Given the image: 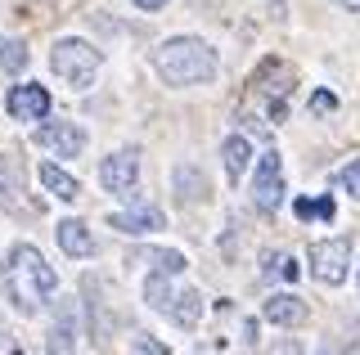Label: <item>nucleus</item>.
I'll return each instance as SVG.
<instances>
[{
    "mask_svg": "<svg viewBox=\"0 0 360 355\" xmlns=\"http://www.w3.org/2000/svg\"><path fill=\"white\" fill-rule=\"evenodd\" d=\"M131 351L135 355H172V347H167V342H158V337H149V333H135V337H131Z\"/></svg>",
    "mask_w": 360,
    "mask_h": 355,
    "instance_id": "obj_22",
    "label": "nucleus"
},
{
    "mask_svg": "<svg viewBox=\"0 0 360 355\" xmlns=\"http://www.w3.org/2000/svg\"><path fill=\"white\" fill-rule=\"evenodd\" d=\"M167 315H172L176 324L194 328L198 315H202V297H198V293H180V297H172V310H167Z\"/></svg>",
    "mask_w": 360,
    "mask_h": 355,
    "instance_id": "obj_18",
    "label": "nucleus"
},
{
    "mask_svg": "<svg viewBox=\"0 0 360 355\" xmlns=\"http://www.w3.org/2000/svg\"><path fill=\"white\" fill-rule=\"evenodd\" d=\"M131 5H140V9H162L167 0H131Z\"/></svg>",
    "mask_w": 360,
    "mask_h": 355,
    "instance_id": "obj_27",
    "label": "nucleus"
},
{
    "mask_svg": "<svg viewBox=\"0 0 360 355\" xmlns=\"http://www.w3.org/2000/svg\"><path fill=\"white\" fill-rule=\"evenodd\" d=\"M342 5H347V9H352V14H360V0H342Z\"/></svg>",
    "mask_w": 360,
    "mask_h": 355,
    "instance_id": "obj_30",
    "label": "nucleus"
},
{
    "mask_svg": "<svg viewBox=\"0 0 360 355\" xmlns=\"http://www.w3.org/2000/svg\"><path fill=\"white\" fill-rule=\"evenodd\" d=\"M221 162H225V175L239 185V175H248V166H252V144H248V135H230V140H225L221 144Z\"/></svg>",
    "mask_w": 360,
    "mask_h": 355,
    "instance_id": "obj_14",
    "label": "nucleus"
},
{
    "mask_svg": "<svg viewBox=\"0 0 360 355\" xmlns=\"http://www.w3.org/2000/svg\"><path fill=\"white\" fill-rule=\"evenodd\" d=\"M252 203H257V212H266V216H275L279 207H284V158H279V149L262 153V162H257Z\"/></svg>",
    "mask_w": 360,
    "mask_h": 355,
    "instance_id": "obj_4",
    "label": "nucleus"
},
{
    "mask_svg": "<svg viewBox=\"0 0 360 355\" xmlns=\"http://www.w3.org/2000/svg\"><path fill=\"white\" fill-rule=\"evenodd\" d=\"M22 194H27V175L14 153H0V207L5 212H22Z\"/></svg>",
    "mask_w": 360,
    "mask_h": 355,
    "instance_id": "obj_10",
    "label": "nucleus"
},
{
    "mask_svg": "<svg viewBox=\"0 0 360 355\" xmlns=\"http://www.w3.org/2000/svg\"><path fill=\"white\" fill-rule=\"evenodd\" d=\"M217 68H221L217 50L198 36H172L153 50V72L167 86H202L217 76Z\"/></svg>",
    "mask_w": 360,
    "mask_h": 355,
    "instance_id": "obj_2",
    "label": "nucleus"
},
{
    "mask_svg": "<svg viewBox=\"0 0 360 355\" xmlns=\"http://www.w3.org/2000/svg\"><path fill=\"white\" fill-rule=\"evenodd\" d=\"M0 68H5V72H22V68H27V50H22L18 41L0 36Z\"/></svg>",
    "mask_w": 360,
    "mask_h": 355,
    "instance_id": "obj_21",
    "label": "nucleus"
},
{
    "mask_svg": "<svg viewBox=\"0 0 360 355\" xmlns=\"http://www.w3.org/2000/svg\"><path fill=\"white\" fill-rule=\"evenodd\" d=\"M167 279H172V274H167V270H153L149 274V279H144V302H149L153 310H158V315H167V310H172V283H167Z\"/></svg>",
    "mask_w": 360,
    "mask_h": 355,
    "instance_id": "obj_17",
    "label": "nucleus"
},
{
    "mask_svg": "<svg viewBox=\"0 0 360 355\" xmlns=\"http://www.w3.org/2000/svg\"><path fill=\"white\" fill-rule=\"evenodd\" d=\"M158 270H167V274H180V270H185V257H180V252H158Z\"/></svg>",
    "mask_w": 360,
    "mask_h": 355,
    "instance_id": "obj_24",
    "label": "nucleus"
},
{
    "mask_svg": "<svg viewBox=\"0 0 360 355\" xmlns=\"http://www.w3.org/2000/svg\"><path fill=\"white\" fill-rule=\"evenodd\" d=\"M5 288L22 315H41L45 302H54V293H59V274L32 243H18L5 261Z\"/></svg>",
    "mask_w": 360,
    "mask_h": 355,
    "instance_id": "obj_1",
    "label": "nucleus"
},
{
    "mask_svg": "<svg viewBox=\"0 0 360 355\" xmlns=\"http://www.w3.org/2000/svg\"><path fill=\"white\" fill-rule=\"evenodd\" d=\"M59 248L68 252V257H95V234L82 225V220H59Z\"/></svg>",
    "mask_w": 360,
    "mask_h": 355,
    "instance_id": "obj_13",
    "label": "nucleus"
},
{
    "mask_svg": "<svg viewBox=\"0 0 360 355\" xmlns=\"http://www.w3.org/2000/svg\"><path fill=\"white\" fill-rule=\"evenodd\" d=\"M9 347V328H5V319H0V351Z\"/></svg>",
    "mask_w": 360,
    "mask_h": 355,
    "instance_id": "obj_29",
    "label": "nucleus"
},
{
    "mask_svg": "<svg viewBox=\"0 0 360 355\" xmlns=\"http://www.w3.org/2000/svg\"><path fill=\"white\" fill-rule=\"evenodd\" d=\"M292 212H297V220H333V198H297Z\"/></svg>",
    "mask_w": 360,
    "mask_h": 355,
    "instance_id": "obj_19",
    "label": "nucleus"
},
{
    "mask_svg": "<svg viewBox=\"0 0 360 355\" xmlns=\"http://www.w3.org/2000/svg\"><path fill=\"white\" fill-rule=\"evenodd\" d=\"M41 185L59 198V203H77V198H82V185H77L59 162H41Z\"/></svg>",
    "mask_w": 360,
    "mask_h": 355,
    "instance_id": "obj_15",
    "label": "nucleus"
},
{
    "mask_svg": "<svg viewBox=\"0 0 360 355\" xmlns=\"http://www.w3.org/2000/svg\"><path fill=\"white\" fill-rule=\"evenodd\" d=\"M112 229H122V234H158L162 229V212L158 207H135V212H112L108 216Z\"/></svg>",
    "mask_w": 360,
    "mask_h": 355,
    "instance_id": "obj_12",
    "label": "nucleus"
},
{
    "mask_svg": "<svg viewBox=\"0 0 360 355\" xmlns=\"http://www.w3.org/2000/svg\"><path fill=\"white\" fill-rule=\"evenodd\" d=\"M72 347H77V324H72V306H63L59 319H54V328H50V351L72 355Z\"/></svg>",
    "mask_w": 360,
    "mask_h": 355,
    "instance_id": "obj_16",
    "label": "nucleus"
},
{
    "mask_svg": "<svg viewBox=\"0 0 360 355\" xmlns=\"http://www.w3.org/2000/svg\"><path fill=\"white\" fill-rule=\"evenodd\" d=\"M172 185H176V198L185 207H194V203H207L212 198V185H207V175H202V166L194 162H180L176 171H172Z\"/></svg>",
    "mask_w": 360,
    "mask_h": 355,
    "instance_id": "obj_11",
    "label": "nucleus"
},
{
    "mask_svg": "<svg viewBox=\"0 0 360 355\" xmlns=\"http://www.w3.org/2000/svg\"><path fill=\"white\" fill-rule=\"evenodd\" d=\"M297 261L292 257H284V252H266V279H284V283H292L297 279Z\"/></svg>",
    "mask_w": 360,
    "mask_h": 355,
    "instance_id": "obj_20",
    "label": "nucleus"
},
{
    "mask_svg": "<svg viewBox=\"0 0 360 355\" xmlns=\"http://www.w3.org/2000/svg\"><path fill=\"white\" fill-rule=\"evenodd\" d=\"M5 108H9V117L14 121H41L45 113H50V91L37 81H27V86H14L5 99Z\"/></svg>",
    "mask_w": 360,
    "mask_h": 355,
    "instance_id": "obj_8",
    "label": "nucleus"
},
{
    "mask_svg": "<svg viewBox=\"0 0 360 355\" xmlns=\"http://www.w3.org/2000/svg\"><path fill=\"white\" fill-rule=\"evenodd\" d=\"M315 108H320V113H329V108H333V95L320 91V95H315Z\"/></svg>",
    "mask_w": 360,
    "mask_h": 355,
    "instance_id": "obj_26",
    "label": "nucleus"
},
{
    "mask_svg": "<svg viewBox=\"0 0 360 355\" xmlns=\"http://www.w3.org/2000/svg\"><path fill=\"white\" fill-rule=\"evenodd\" d=\"M99 63H104L99 50L82 36H63V41H54V50H50V68L59 72V81H68L72 91H86V86L95 81Z\"/></svg>",
    "mask_w": 360,
    "mask_h": 355,
    "instance_id": "obj_3",
    "label": "nucleus"
},
{
    "mask_svg": "<svg viewBox=\"0 0 360 355\" xmlns=\"http://www.w3.org/2000/svg\"><path fill=\"white\" fill-rule=\"evenodd\" d=\"M347 265H352V239H320V243H311V274L320 283L338 288L347 279Z\"/></svg>",
    "mask_w": 360,
    "mask_h": 355,
    "instance_id": "obj_5",
    "label": "nucleus"
},
{
    "mask_svg": "<svg viewBox=\"0 0 360 355\" xmlns=\"http://www.w3.org/2000/svg\"><path fill=\"white\" fill-rule=\"evenodd\" d=\"M37 144L50 153H59V158H82L86 149V130L77 126V121H45L37 130Z\"/></svg>",
    "mask_w": 360,
    "mask_h": 355,
    "instance_id": "obj_7",
    "label": "nucleus"
},
{
    "mask_svg": "<svg viewBox=\"0 0 360 355\" xmlns=\"http://www.w3.org/2000/svg\"><path fill=\"white\" fill-rule=\"evenodd\" d=\"M270 355H307V351H302L297 342H288V337H284V342H275V351H270Z\"/></svg>",
    "mask_w": 360,
    "mask_h": 355,
    "instance_id": "obj_25",
    "label": "nucleus"
},
{
    "mask_svg": "<svg viewBox=\"0 0 360 355\" xmlns=\"http://www.w3.org/2000/svg\"><path fill=\"white\" fill-rule=\"evenodd\" d=\"M338 185H342V189L360 203V158H352V162L342 166V171H338Z\"/></svg>",
    "mask_w": 360,
    "mask_h": 355,
    "instance_id": "obj_23",
    "label": "nucleus"
},
{
    "mask_svg": "<svg viewBox=\"0 0 360 355\" xmlns=\"http://www.w3.org/2000/svg\"><path fill=\"white\" fill-rule=\"evenodd\" d=\"M135 180H140V153L135 149H117L99 162V185H104L108 194H127Z\"/></svg>",
    "mask_w": 360,
    "mask_h": 355,
    "instance_id": "obj_6",
    "label": "nucleus"
},
{
    "mask_svg": "<svg viewBox=\"0 0 360 355\" xmlns=\"http://www.w3.org/2000/svg\"><path fill=\"white\" fill-rule=\"evenodd\" d=\"M262 315L270 319V324H279V328H297V324H307L311 306L302 302L297 293H275V297L262 302Z\"/></svg>",
    "mask_w": 360,
    "mask_h": 355,
    "instance_id": "obj_9",
    "label": "nucleus"
},
{
    "mask_svg": "<svg viewBox=\"0 0 360 355\" xmlns=\"http://www.w3.org/2000/svg\"><path fill=\"white\" fill-rule=\"evenodd\" d=\"M315 355H338V347H333V342H324V347L315 351ZM342 355H352V351H342Z\"/></svg>",
    "mask_w": 360,
    "mask_h": 355,
    "instance_id": "obj_28",
    "label": "nucleus"
}]
</instances>
